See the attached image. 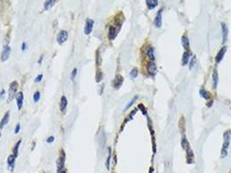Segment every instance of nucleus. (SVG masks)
<instances>
[{
    "mask_svg": "<svg viewBox=\"0 0 231 173\" xmlns=\"http://www.w3.org/2000/svg\"><path fill=\"white\" fill-rule=\"evenodd\" d=\"M18 88V83L14 81L11 83L10 85V88H9V97H8V100L9 101H11L16 95V92Z\"/></svg>",
    "mask_w": 231,
    "mask_h": 173,
    "instance_id": "1",
    "label": "nucleus"
},
{
    "mask_svg": "<svg viewBox=\"0 0 231 173\" xmlns=\"http://www.w3.org/2000/svg\"><path fill=\"white\" fill-rule=\"evenodd\" d=\"M230 138H231V131L228 130L223 133V145L221 150H227L230 145Z\"/></svg>",
    "mask_w": 231,
    "mask_h": 173,
    "instance_id": "2",
    "label": "nucleus"
},
{
    "mask_svg": "<svg viewBox=\"0 0 231 173\" xmlns=\"http://www.w3.org/2000/svg\"><path fill=\"white\" fill-rule=\"evenodd\" d=\"M64 162H65V153L63 149L60 150L59 151V157L57 160V166L58 169H63L64 165Z\"/></svg>",
    "mask_w": 231,
    "mask_h": 173,
    "instance_id": "3",
    "label": "nucleus"
},
{
    "mask_svg": "<svg viewBox=\"0 0 231 173\" xmlns=\"http://www.w3.org/2000/svg\"><path fill=\"white\" fill-rule=\"evenodd\" d=\"M68 39V32L66 31H61L57 37V41L58 44H63Z\"/></svg>",
    "mask_w": 231,
    "mask_h": 173,
    "instance_id": "4",
    "label": "nucleus"
},
{
    "mask_svg": "<svg viewBox=\"0 0 231 173\" xmlns=\"http://www.w3.org/2000/svg\"><path fill=\"white\" fill-rule=\"evenodd\" d=\"M11 55V47L9 45H5L4 46V49H3V51H2V54H1V61L2 62H5L8 60L9 56Z\"/></svg>",
    "mask_w": 231,
    "mask_h": 173,
    "instance_id": "5",
    "label": "nucleus"
},
{
    "mask_svg": "<svg viewBox=\"0 0 231 173\" xmlns=\"http://www.w3.org/2000/svg\"><path fill=\"white\" fill-rule=\"evenodd\" d=\"M93 26H94V20L88 18L86 20L85 23V27H84V34L85 35H90L93 30Z\"/></svg>",
    "mask_w": 231,
    "mask_h": 173,
    "instance_id": "6",
    "label": "nucleus"
},
{
    "mask_svg": "<svg viewBox=\"0 0 231 173\" xmlns=\"http://www.w3.org/2000/svg\"><path fill=\"white\" fill-rule=\"evenodd\" d=\"M118 30L119 28H117L114 25H110L109 29V40H114L116 37H117L118 34Z\"/></svg>",
    "mask_w": 231,
    "mask_h": 173,
    "instance_id": "7",
    "label": "nucleus"
},
{
    "mask_svg": "<svg viewBox=\"0 0 231 173\" xmlns=\"http://www.w3.org/2000/svg\"><path fill=\"white\" fill-rule=\"evenodd\" d=\"M162 13H163V10H159L158 12L157 13V16L154 19V24L157 28H160L162 26L163 24V20H162Z\"/></svg>",
    "mask_w": 231,
    "mask_h": 173,
    "instance_id": "8",
    "label": "nucleus"
},
{
    "mask_svg": "<svg viewBox=\"0 0 231 173\" xmlns=\"http://www.w3.org/2000/svg\"><path fill=\"white\" fill-rule=\"evenodd\" d=\"M123 82H124L123 76L121 75H118L117 76H116V78L114 79V81H113V87L118 89L122 86Z\"/></svg>",
    "mask_w": 231,
    "mask_h": 173,
    "instance_id": "9",
    "label": "nucleus"
},
{
    "mask_svg": "<svg viewBox=\"0 0 231 173\" xmlns=\"http://www.w3.org/2000/svg\"><path fill=\"white\" fill-rule=\"evenodd\" d=\"M221 36H222V44H224L227 40H228V27L227 25L222 23L221 24Z\"/></svg>",
    "mask_w": 231,
    "mask_h": 173,
    "instance_id": "10",
    "label": "nucleus"
},
{
    "mask_svg": "<svg viewBox=\"0 0 231 173\" xmlns=\"http://www.w3.org/2000/svg\"><path fill=\"white\" fill-rule=\"evenodd\" d=\"M147 69H148V72L150 75H155L157 74V65L154 62H148V65H147Z\"/></svg>",
    "mask_w": 231,
    "mask_h": 173,
    "instance_id": "11",
    "label": "nucleus"
},
{
    "mask_svg": "<svg viewBox=\"0 0 231 173\" xmlns=\"http://www.w3.org/2000/svg\"><path fill=\"white\" fill-rule=\"evenodd\" d=\"M16 100H17V105H18V109L21 110L23 107V102H24V94L23 92H19L16 95Z\"/></svg>",
    "mask_w": 231,
    "mask_h": 173,
    "instance_id": "12",
    "label": "nucleus"
},
{
    "mask_svg": "<svg viewBox=\"0 0 231 173\" xmlns=\"http://www.w3.org/2000/svg\"><path fill=\"white\" fill-rule=\"evenodd\" d=\"M226 50H227V48H226V47H222V48L220 50V51L217 53V55H216V56H215V62H216V63H219L220 62H221V60L223 59L224 55H225V53H226Z\"/></svg>",
    "mask_w": 231,
    "mask_h": 173,
    "instance_id": "13",
    "label": "nucleus"
},
{
    "mask_svg": "<svg viewBox=\"0 0 231 173\" xmlns=\"http://www.w3.org/2000/svg\"><path fill=\"white\" fill-rule=\"evenodd\" d=\"M15 157L13 155H10L7 158V165L10 170H13L14 169V165H15Z\"/></svg>",
    "mask_w": 231,
    "mask_h": 173,
    "instance_id": "14",
    "label": "nucleus"
},
{
    "mask_svg": "<svg viewBox=\"0 0 231 173\" xmlns=\"http://www.w3.org/2000/svg\"><path fill=\"white\" fill-rule=\"evenodd\" d=\"M218 79H219L218 72H217V70L215 69L213 70V75H212V82H213V88H214V89H215V88H217Z\"/></svg>",
    "mask_w": 231,
    "mask_h": 173,
    "instance_id": "15",
    "label": "nucleus"
},
{
    "mask_svg": "<svg viewBox=\"0 0 231 173\" xmlns=\"http://www.w3.org/2000/svg\"><path fill=\"white\" fill-rule=\"evenodd\" d=\"M181 145H182V149L185 150L186 151L191 150V149H190V145H189V141H188V139H187V138H186L185 136H183V137L182 138Z\"/></svg>",
    "mask_w": 231,
    "mask_h": 173,
    "instance_id": "16",
    "label": "nucleus"
},
{
    "mask_svg": "<svg viewBox=\"0 0 231 173\" xmlns=\"http://www.w3.org/2000/svg\"><path fill=\"white\" fill-rule=\"evenodd\" d=\"M190 56H191V54L190 52L189 51H185L182 55V65H187L188 62L190 61Z\"/></svg>",
    "mask_w": 231,
    "mask_h": 173,
    "instance_id": "17",
    "label": "nucleus"
},
{
    "mask_svg": "<svg viewBox=\"0 0 231 173\" xmlns=\"http://www.w3.org/2000/svg\"><path fill=\"white\" fill-rule=\"evenodd\" d=\"M67 104H68V100H67V98L63 95L61 97V100H60V109L62 112H64L66 107H67Z\"/></svg>",
    "mask_w": 231,
    "mask_h": 173,
    "instance_id": "18",
    "label": "nucleus"
},
{
    "mask_svg": "<svg viewBox=\"0 0 231 173\" xmlns=\"http://www.w3.org/2000/svg\"><path fill=\"white\" fill-rule=\"evenodd\" d=\"M182 47L184 48L185 50H188L189 49V38L186 35H183L182 37Z\"/></svg>",
    "mask_w": 231,
    "mask_h": 173,
    "instance_id": "19",
    "label": "nucleus"
},
{
    "mask_svg": "<svg viewBox=\"0 0 231 173\" xmlns=\"http://www.w3.org/2000/svg\"><path fill=\"white\" fill-rule=\"evenodd\" d=\"M146 4H147V6H148L149 10H153L157 6L158 1H157V0H147Z\"/></svg>",
    "mask_w": 231,
    "mask_h": 173,
    "instance_id": "20",
    "label": "nucleus"
},
{
    "mask_svg": "<svg viewBox=\"0 0 231 173\" xmlns=\"http://www.w3.org/2000/svg\"><path fill=\"white\" fill-rule=\"evenodd\" d=\"M9 118H10V113L7 112V113L5 114V116L3 117L1 122H0V129H2V128L8 123V121H9Z\"/></svg>",
    "mask_w": 231,
    "mask_h": 173,
    "instance_id": "21",
    "label": "nucleus"
},
{
    "mask_svg": "<svg viewBox=\"0 0 231 173\" xmlns=\"http://www.w3.org/2000/svg\"><path fill=\"white\" fill-rule=\"evenodd\" d=\"M199 94H200L201 97L203 98L204 100H208L210 98V94L207 90H205L204 88H201L199 91Z\"/></svg>",
    "mask_w": 231,
    "mask_h": 173,
    "instance_id": "22",
    "label": "nucleus"
},
{
    "mask_svg": "<svg viewBox=\"0 0 231 173\" xmlns=\"http://www.w3.org/2000/svg\"><path fill=\"white\" fill-rule=\"evenodd\" d=\"M57 3V1L56 0H49V1H45V3H44V10L45 11H48V10H50L55 4Z\"/></svg>",
    "mask_w": 231,
    "mask_h": 173,
    "instance_id": "23",
    "label": "nucleus"
},
{
    "mask_svg": "<svg viewBox=\"0 0 231 173\" xmlns=\"http://www.w3.org/2000/svg\"><path fill=\"white\" fill-rule=\"evenodd\" d=\"M147 55H148V56L150 57V59L151 60V62H153V61L155 60V52H154V49H153V47H150V48L148 49Z\"/></svg>",
    "mask_w": 231,
    "mask_h": 173,
    "instance_id": "24",
    "label": "nucleus"
},
{
    "mask_svg": "<svg viewBox=\"0 0 231 173\" xmlns=\"http://www.w3.org/2000/svg\"><path fill=\"white\" fill-rule=\"evenodd\" d=\"M21 139H19L18 142H17V144L15 145V146H14V148H13V150H12V151H13V156L15 157H18V148H19V145H20V144H21Z\"/></svg>",
    "mask_w": 231,
    "mask_h": 173,
    "instance_id": "25",
    "label": "nucleus"
},
{
    "mask_svg": "<svg viewBox=\"0 0 231 173\" xmlns=\"http://www.w3.org/2000/svg\"><path fill=\"white\" fill-rule=\"evenodd\" d=\"M130 75H131V79H135V78H137V76L138 75V69H137V68H134V69L131 71Z\"/></svg>",
    "mask_w": 231,
    "mask_h": 173,
    "instance_id": "26",
    "label": "nucleus"
},
{
    "mask_svg": "<svg viewBox=\"0 0 231 173\" xmlns=\"http://www.w3.org/2000/svg\"><path fill=\"white\" fill-rule=\"evenodd\" d=\"M110 158H111V149L109 148V151H108V157H107V160H106V168H107L108 170L109 169Z\"/></svg>",
    "mask_w": 231,
    "mask_h": 173,
    "instance_id": "27",
    "label": "nucleus"
},
{
    "mask_svg": "<svg viewBox=\"0 0 231 173\" xmlns=\"http://www.w3.org/2000/svg\"><path fill=\"white\" fill-rule=\"evenodd\" d=\"M137 98H138V96H135V97H134L132 100H131V101H130V102H129V103L126 105V107H125V108L124 109V112H125V111H127V110H128V109H129V108H130V107H131V106L134 104V102L136 101V100H137Z\"/></svg>",
    "mask_w": 231,
    "mask_h": 173,
    "instance_id": "28",
    "label": "nucleus"
},
{
    "mask_svg": "<svg viewBox=\"0 0 231 173\" xmlns=\"http://www.w3.org/2000/svg\"><path fill=\"white\" fill-rule=\"evenodd\" d=\"M40 97H41V94H40V92H39V91H37V92L34 94V95H33V100H34V101H35V102H38V101L40 100Z\"/></svg>",
    "mask_w": 231,
    "mask_h": 173,
    "instance_id": "29",
    "label": "nucleus"
},
{
    "mask_svg": "<svg viewBox=\"0 0 231 173\" xmlns=\"http://www.w3.org/2000/svg\"><path fill=\"white\" fill-rule=\"evenodd\" d=\"M102 79H103V73L98 71L96 73V82H100L102 81Z\"/></svg>",
    "mask_w": 231,
    "mask_h": 173,
    "instance_id": "30",
    "label": "nucleus"
},
{
    "mask_svg": "<svg viewBox=\"0 0 231 173\" xmlns=\"http://www.w3.org/2000/svg\"><path fill=\"white\" fill-rule=\"evenodd\" d=\"M195 56H193V57L190 59V61H189V69H192V68H193L194 65H195Z\"/></svg>",
    "mask_w": 231,
    "mask_h": 173,
    "instance_id": "31",
    "label": "nucleus"
},
{
    "mask_svg": "<svg viewBox=\"0 0 231 173\" xmlns=\"http://www.w3.org/2000/svg\"><path fill=\"white\" fill-rule=\"evenodd\" d=\"M77 69L75 68V69H73V70H72V72H71V75H70V80L73 81L74 80H75V78H76V75H77Z\"/></svg>",
    "mask_w": 231,
    "mask_h": 173,
    "instance_id": "32",
    "label": "nucleus"
},
{
    "mask_svg": "<svg viewBox=\"0 0 231 173\" xmlns=\"http://www.w3.org/2000/svg\"><path fill=\"white\" fill-rule=\"evenodd\" d=\"M138 108H139L140 110H142V112H143L144 115H147V111H146V108H145V107H144L143 104H140V105H138Z\"/></svg>",
    "mask_w": 231,
    "mask_h": 173,
    "instance_id": "33",
    "label": "nucleus"
},
{
    "mask_svg": "<svg viewBox=\"0 0 231 173\" xmlns=\"http://www.w3.org/2000/svg\"><path fill=\"white\" fill-rule=\"evenodd\" d=\"M42 79H43V75H38L36 77V79H35V82L36 83H38V82H40L42 81Z\"/></svg>",
    "mask_w": 231,
    "mask_h": 173,
    "instance_id": "34",
    "label": "nucleus"
},
{
    "mask_svg": "<svg viewBox=\"0 0 231 173\" xmlns=\"http://www.w3.org/2000/svg\"><path fill=\"white\" fill-rule=\"evenodd\" d=\"M227 155H228V151L227 150H221V157L223 158V157H227Z\"/></svg>",
    "mask_w": 231,
    "mask_h": 173,
    "instance_id": "35",
    "label": "nucleus"
},
{
    "mask_svg": "<svg viewBox=\"0 0 231 173\" xmlns=\"http://www.w3.org/2000/svg\"><path fill=\"white\" fill-rule=\"evenodd\" d=\"M54 139H55V138L53 137V136H50L48 138H47V143H49V144H51V143H52L53 141H54Z\"/></svg>",
    "mask_w": 231,
    "mask_h": 173,
    "instance_id": "36",
    "label": "nucleus"
},
{
    "mask_svg": "<svg viewBox=\"0 0 231 173\" xmlns=\"http://www.w3.org/2000/svg\"><path fill=\"white\" fill-rule=\"evenodd\" d=\"M20 131V124H17L15 127V133H18Z\"/></svg>",
    "mask_w": 231,
    "mask_h": 173,
    "instance_id": "37",
    "label": "nucleus"
},
{
    "mask_svg": "<svg viewBox=\"0 0 231 173\" xmlns=\"http://www.w3.org/2000/svg\"><path fill=\"white\" fill-rule=\"evenodd\" d=\"M57 173H66V170L63 168V169H58L57 170Z\"/></svg>",
    "mask_w": 231,
    "mask_h": 173,
    "instance_id": "38",
    "label": "nucleus"
},
{
    "mask_svg": "<svg viewBox=\"0 0 231 173\" xmlns=\"http://www.w3.org/2000/svg\"><path fill=\"white\" fill-rule=\"evenodd\" d=\"M25 49H26V43L24 42V43H22V50H23V51H25Z\"/></svg>",
    "mask_w": 231,
    "mask_h": 173,
    "instance_id": "39",
    "label": "nucleus"
},
{
    "mask_svg": "<svg viewBox=\"0 0 231 173\" xmlns=\"http://www.w3.org/2000/svg\"><path fill=\"white\" fill-rule=\"evenodd\" d=\"M43 57H44V56H41L39 57V60H38V64H41V63H42V61H43Z\"/></svg>",
    "mask_w": 231,
    "mask_h": 173,
    "instance_id": "40",
    "label": "nucleus"
},
{
    "mask_svg": "<svg viewBox=\"0 0 231 173\" xmlns=\"http://www.w3.org/2000/svg\"><path fill=\"white\" fill-rule=\"evenodd\" d=\"M4 94H5V90L3 89V90H2V92H1V94H0V99H1V97H2V96H4Z\"/></svg>",
    "mask_w": 231,
    "mask_h": 173,
    "instance_id": "41",
    "label": "nucleus"
},
{
    "mask_svg": "<svg viewBox=\"0 0 231 173\" xmlns=\"http://www.w3.org/2000/svg\"><path fill=\"white\" fill-rule=\"evenodd\" d=\"M0 137H1V132H0Z\"/></svg>",
    "mask_w": 231,
    "mask_h": 173,
    "instance_id": "42",
    "label": "nucleus"
},
{
    "mask_svg": "<svg viewBox=\"0 0 231 173\" xmlns=\"http://www.w3.org/2000/svg\"><path fill=\"white\" fill-rule=\"evenodd\" d=\"M42 173H46V172H42Z\"/></svg>",
    "mask_w": 231,
    "mask_h": 173,
    "instance_id": "43",
    "label": "nucleus"
}]
</instances>
